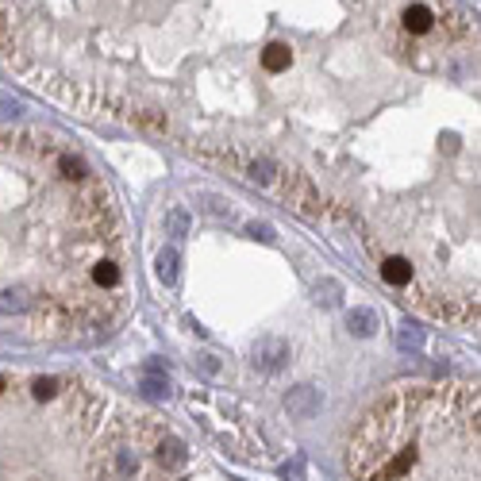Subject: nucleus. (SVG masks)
<instances>
[{"mask_svg": "<svg viewBox=\"0 0 481 481\" xmlns=\"http://www.w3.org/2000/svg\"><path fill=\"white\" fill-rule=\"evenodd\" d=\"M158 277L166 285L177 281V250H162V255H158Z\"/></svg>", "mask_w": 481, "mask_h": 481, "instance_id": "0eeeda50", "label": "nucleus"}, {"mask_svg": "<svg viewBox=\"0 0 481 481\" xmlns=\"http://www.w3.org/2000/svg\"><path fill=\"white\" fill-rule=\"evenodd\" d=\"M316 297H323V304H335V300L343 297V289H339L335 281H323L320 289H316Z\"/></svg>", "mask_w": 481, "mask_h": 481, "instance_id": "1a4fd4ad", "label": "nucleus"}, {"mask_svg": "<svg viewBox=\"0 0 481 481\" xmlns=\"http://www.w3.org/2000/svg\"><path fill=\"white\" fill-rule=\"evenodd\" d=\"M127 308L108 185L62 135L0 127V343H77Z\"/></svg>", "mask_w": 481, "mask_h": 481, "instance_id": "f257e3e1", "label": "nucleus"}, {"mask_svg": "<svg viewBox=\"0 0 481 481\" xmlns=\"http://www.w3.org/2000/svg\"><path fill=\"white\" fill-rule=\"evenodd\" d=\"M350 481H477V385L416 381L385 393L347 443Z\"/></svg>", "mask_w": 481, "mask_h": 481, "instance_id": "7ed1b4c3", "label": "nucleus"}, {"mask_svg": "<svg viewBox=\"0 0 481 481\" xmlns=\"http://www.w3.org/2000/svg\"><path fill=\"white\" fill-rule=\"evenodd\" d=\"M347 328L354 331V335H373V331L381 328V320H378V312H370V308H350Z\"/></svg>", "mask_w": 481, "mask_h": 481, "instance_id": "423d86ee", "label": "nucleus"}, {"mask_svg": "<svg viewBox=\"0 0 481 481\" xmlns=\"http://www.w3.org/2000/svg\"><path fill=\"white\" fill-rule=\"evenodd\" d=\"M185 443L77 373L0 370V481H174Z\"/></svg>", "mask_w": 481, "mask_h": 481, "instance_id": "f03ea898", "label": "nucleus"}, {"mask_svg": "<svg viewBox=\"0 0 481 481\" xmlns=\"http://www.w3.org/2000/svg\"><path fill=\"white\" fill-rule=\"evenodd\" d=\"M285 358H289V347H285L281 339H262V343L255 347V362L262 366V370H277Z\"/></svg>", "mask_w": 481, "mask_h": 481, "instance_id": "39448f33", "label": "nucleus"}, {"mask_svg": "<svg viewBox=\"0 0 481 481\" xmlns=\"http://www.w3.org/2000/svg\"><path fill=\"white\" fill-rule=\"evenodd\" d=\"M289 416L293 420H312L316 412H320V393L316 389H308V385H300V389H293L289 393Z\"/></svg>", "mask_w": 481, "mask_h": 481, "instance_id": "20e7f679", "label": "nucleus"}, {"mask_svg": "<svg viewBox=\"0 0 481 481\" xmlns=\"http://www.w3.org/2000/svg\"><path fill=\"white\" fill-rule=\"evenodd\" d=\"M169 231H174V239H181V235L189 231V216H185L181 208H177L174 216H169Z\"/></svg>", "mask_w": 481, "mask_h": 481, "instance_id": "6e6552de", "label": "nucleus"}]
</instances>
